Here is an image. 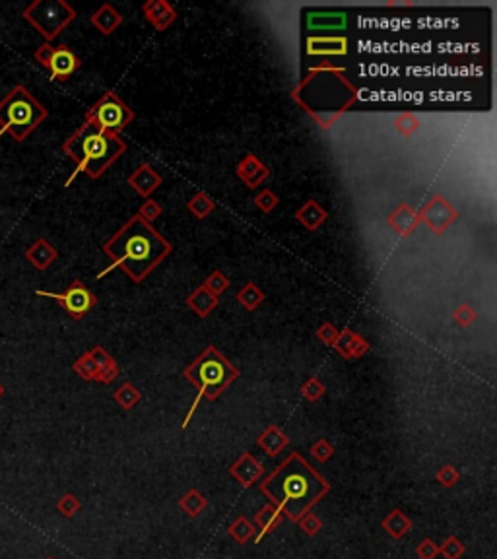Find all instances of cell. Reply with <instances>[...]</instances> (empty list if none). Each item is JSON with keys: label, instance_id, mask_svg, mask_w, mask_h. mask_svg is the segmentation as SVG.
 <instances>
[{"label": "cell", "instance_id": "cell-43", "mask_svg": "<svg viewBox=\"0 0 497 559\" xmlns=\"http://www.w3.org/2000/svg\"><path fill=\"white\" fill-rule=\"evenodd\" d=\"M453 318H455V323H458V325L463 326V328H468V326L478 318V313L472 309L470 305H466V303H463L461 307H456V311L453 313Z\"/></svg>", "mask_w": 497, "mask_h": 559}, {"label": "cell", "instance_id": "cell-20", "mask_svg": "<svg viewBox=\"0 0 497 559\" xmlns=\"http://www.w3.org/2000/svg\"><path fill=\"white\" fill-rule=\"evenodd\" d=\"M26 259L35 270H47L55 260L59 259V250L55 249L45 237H39L26 249Z\"/></svg>", "mask_w": 497, "mask_h": 559}, {"label": "cell", "instance_id": "cell-13", "mask_svg": "<svg viewBox=\"0 0 497 559\" xmlns=\"http://www.w3.org/2000/svg\"><path fill=\"white\" fill-rule=\"evenodd\" d=\"M418 214H420L421 222L435 235L445 234L447 229L458 220V212H456L455 206L441 194L431 196L430 202H425Z\"/></svg>", "mask_w": 497, "mask_h": 559}, {"label": "cell", "instance_id": "cell-15", "mask_svg": "<svg viewBox=\"0 0 497 559\" xmlns=\"http://www.w3.org/2000/svg\"><path fill=\"white\" fill-rule=\"evenodd\" d=\"M229 474L236 478L239 484L243 487H251L257 482H261L264 476V466H262L259 460L254 459V454L251 452H243L239 459L229 466Z\"/></svg>", "mask_w": 497, "mask_h": 559}, {"label": "cell", "instance_id": "cell-35", "mask_svg": "<svg viewBox=\"0 0 497 559\" xmlns=\"http://www.w3.org/2000/svg\"><path fill=\"white\" fill-rule=\"evenodd\" d=\"M80 509H82V503H80V499H78L74 493H64L57 501V511H59L62 517L72 518L76 513H80Z\"/></svg>", "mask_w": 497, "mask_h": 559}, {"label": "cell", "instance_id": "cell-9", "mask_svg": "<svg viewBox=\"0 0 497 559\" xmlns=\"http://www.w3.org/2000/svg\"><path fill=\"white\" fill-rule=\"evenodd\" d=\"M34 57L45 70H49L51 80H57V82L68 80L78 68L82 67L80 57L67 45H57L55 47L51 43H43V45L37 47Z\"/></svg>", "mask_w": 497, "mask_h": 559}, {"label": "cell", "instance_id": "cell-3", "mask_svg": "<svg viewBox=\"0 0 497 559\" xmlns=\"http://www.w3.org/2000/svg\"><path fill=\"white\" fill-rule=\"evenodd\" d=\"M292 97L320 128H330L340 115L352 107L358 92L342 68L327 67L311 68V72L295 88Z\"/></svg>", "mask_w": 497, "mask_h": 559}, {"label": "cell", "instance_id": "cell-14", "mask_svg": "<svg viewBox=\"0 0 497 559\" xmlns=\"http://www.w3.org/2000/svg\"><path fill=\"white\" fill-rule=\"evenodd\" d=\"M236 173L249 189H259L270 177V167L254 154H245L243 158L237 161Z\"/></svg>", "mask_w": 497, "mask_h": 559}, {"label": "cell", "instance_id": "cell-31", "mask_svg": "<svg viewBox=\"0 0 497 559\" xmlns=\"http://www.w3.org/2000/svg\"><path fill=\"white\" fill-rule=\"evenodd\" d=\"M264 297H266L264 292H262L261 288L254 284V282H247V284L237 292V301H239L247 311L259 309L261 303L264 301Z\"/></svg>", "mask_w": 497, "mask_h": 559}, {"label": "cell", "instance_id": "cell-4", "mask_svg": "<svg viewBox=\"0 0 497 559\" xmlns=\"http://www.w3.org/2000/svg\"><path fill=\"white\" fill-rule=\"evenodd\" d=\"M62 151L76 163V171L67 181L68 187L78 173H86L90 179H100L127 151V144L121 140L118 134L105 133L86 121L64 140Z\"/></svg>", "mask_w": 497, "mask_h": 559}, {"label": "cell", "instance_id": "cell-1", "mask_svg": "<svg viewBox=\"0 0 497 559\" xmlns=\"http://www.w3.org/2000/svg\"><path fill=\"white\" fill-rule=\"evenodd\" d=\"M259 490L287 520L297 523L329 495L332 485L299 452H292L262 480Z\"/></svg>", "mask_w": 497, "mask_h": 559}, {"label": "cell", "instance_id": "cell-41", "mask_svg": "<svg viewBox=\"0 0 497 559\" xmlns=\"http://www.w3.org/2000/svg\"><path fill=\"white\" fill-rule=\"evenodd\" d=\"M163 214V208H161L160 202L152 201V198H146V201L142 202V206L138 208V216L142 217L146 224H152V222H156L158 217Z\"/></svg>", "mask_w": 497, "mask_h": 559}, {"label": "cell", "instance_id": "cell-7", "mask_svg": "<svg viewBox=\"0 0 497 559\" xmlns=\"http://www.w3.org/2000/svg\"><path fill=\"white\" fill-rule=\"evenodd\" d=\"M22 16L45 37V43H51L76 20V10L67 0H34Z\"/></svg>", "mask_w": 497, "mask_h": 559}, {"label": "cell", "instance_id": "cell-5", "mask_svg": "<svg viewBox=\"0 0 497 559\" xmlns=\"http://www.w3.org/2000/svg\"><path fill=\"white\" fill-rule=\"evenodd\" d=\"M183 375L196 389V398L183 419V429H186L203 396L208 400H218L229 384L239 379L241 371L233 363H229V359L216 346H208L189 368H185Z\"/></svg>", "mask_w": 497, "mask_h": 559}, {"label": "cell", "instance_id": "cell-45", "mask_svg": "<svg viewBox=\"0 0 497 559\" xmlns=\"http://www.w3.org/2000/svg\"><path fill=\"white\" fill-rule=\"evenodd\" d=\"M416 555L420 559H435L439 555V546L431 538H423L416 548Z\"/></svg>", "mask_w": 497, "mask_h": 559}, {"label": "cell", "instance_id": "cell-17", "mask_svg": "<svg viewBox=\"0 0 497 559\" xmlns=\"http://www.w3.org/2000/svg\"><path fill=\"white\" fill-rule=\"evenodd\" d=\"M332 348L342 356V358L346 359H358V358H363L367 351H369V342L363 338V336H360L358 332H354L352 328H342L340 332H338V338L336 342L332 344Z\"/></svg>", "mask_w": 497, "mask_h": 559}, {"label": "cell", "instance_id": "cell-26", "mask_svg": "<svg viewBox=\"0 0 497 559\" xmlns=\"http://www.w3.org/2000/svg\"><path fill=\"white\" fill-rule=\"evenodd\" d=\"M381 526L393 540H402L412 530V518L406 517L400 509H393L387 517L383 518Z\"/></svg>", "mask_w": 497, "mask_h": 559}, {"label": "cell", "instance_id": "cell-10", "mask_svg": "<svg viewBox=\"0 0 497 559\" xmlns=\"http://www.w3.org/2000/svg\"><path fill=\"white\" fill-rule=\"evenodd\" d=\"M35 295H41V297H49V299L59 301L60 307L67 311L68 315L74 318V321L84 318L86 315L97 305V295H95L92 290H88L82 280H74V282L68 285L62 293L37 290Z\"/></svg>", "mask_w": 497, "mask_h": 559}, {"label": "cell", "instance_id": "cell-42", "mask_svg": "<svg viewBox=\"0 0 497 559\" xmlns=\"http://www.w3.org/2000/svg\"><path fill=\"white\" fill-rule=\"evenodd\" d=\"M297 525L307 536H317L320 532V528H322V520L315 513H307V515H304L297 520Z\"/></svg>", "mask_w": 497, "mask_h": 559}, {"label": "cell", "instance_id": "cell-8", "mask_svg": "<svg viewBox=\"0 0 497 559\" xmlns=\"http://www.w3.org/2000/svg\"><path fill=\"white\" fill-rule=\"evenodd\" d=\"M86 121L105 133L118 134L135 121V111L115 92H105L86 111Z\"/></svg>", "mask_w": 497, "mask_h": 559}, {"label": "cell", "instance_id": "cell-12", "mask_svg": "<svg viewBox=\"0 0 497 559\" xmlns=\"http://www.w3.org/2000/svg\"><path fill=\"white\" fill-rule=\"evenodd\" d=\"M305 32L309 35H342L350 25L346 10H307L304 16Z\"/></svg>", "mask_w": 497, "mask_h": 559}, {"label": "cell", "instance_id": "cell-36", "mask_svg": "<svg viewBox=\"0 0 497 559\" xmlns=\"http://www.w3.org/2000/svg\"><path fill=\"white\" fill-rule=\"evenodd\" d=\"M464 551H466V548L456 536H449V538H445V542L439 546V555H443L445 559H461Z\"/></svg>", "mask_w": 497, "mask_h": 559}, {"label": "cell", "instance_id": "cell-25", "mask_svg": "<svg viewBox=\"0 0 497 559\" xmlns=\"http://www.w3.org/2000/svg\"><path fill=\"white\" fill-rule=\"evenodd\" d=\"M295 217H297V222H299L304 227H307L309 231H315V229H319V227L327 222L329 212L322 208L319 202L311 198V201L305 202L304 206L295 212Z\"/></svg>", "mask_w": 497, "mask_h": 559}, {"label": "cell", "instance_id": "cell-37", "mask_svg": "<svg viewBox=\"0 0 497 559\" xmlns=\"http://www.w3.org/2000/svg\"><path fill=\"white\" fill-rule=\"evenodd\" d=\"M203 285L206 288V290H210L214 295H222V293L226 292L229 288V280L228 276L224 274V272H219V270H214L206 280L203 282Z\"/></svg>", "mask_w": 497, "mask_h": 559}, {"label": "cell", "instance_id": "cell-34", "mask_svg": "<svg viewBox=\"0 0 497 559\" xmlns=\"http://www.w3.org/2000/svg\"><path fill=\"white\" fill-rule=\"evenodd\" d=\"M325 384L320 383L319 377H311V379H307L304 384H301V389H299V393H301V396H304L305 400L309 402H319L322 396H325Z\"/></svg>", "mask_w": 497, "mask_h": 559}, {"label": "cell", "instance_id": "cell-49", "mask_svg": "<svg viewBox=\"0 0 497 559\" xmlns=\"http://www.w3.org/2000/svg\"><path fill=\"white\" fill-rule=\"evenodd\" d=\"M47 559H55V558H47Z\"/></svg>", "mask_w": 497, "mask_h": 559}, {"label": "cell", "instance_id": "cell-2", "mask_svg": "<svg viewBox=\"0 0 497 559\" xmlns=\"http://www.w3.org/2000/svg\"><path fill=\"white\" fill-rule=\"evenodd\" d=\"M103 252L113 264L105 268L100 278L115 268H121L132 282H142L171 252V243L160 231H156L152 224H146L136 214L125 226L118 227L111 239L103 243Z\"/></svg>", "mask_w": 497, "mask_h": 559}, {"label": "cell", "instance_id": "cell-29", "mask_svg": "<svg viewBox=\"0 0 497 559\" xmlns=\"http://www.w3.org/2000/svg\"><path fill=\"white\" fill-rule=\"evenodd\" d=\"M113 400L117 402L121 408L128 412V410H132L138 402L142 400V393H140V389H138L135 383L125 381V383L121 384L117 391L113 393Z\"/></svg>", "mask_w": 497, "mask_h": 559}, {"label": "cell", "instance_id": "cell-18", "mask_svg": "<svg viewBox=\"0 0 497 559\" xmlns=\"http://www.w3.org/2000/svg\"><path fill=\"white\" fill-rule=\"evenodd\" d=\"M142 12L156 32H165L169 25L177 20V10L165 0H148V2H144Z\"/></svg>", "mask_w": 497, "mask_h": 559}, {"label": "cell", "instance_id": "cell-44", "mask_svg": "<svg viewBox=\"0 0 497 559\" xmlns=\"http://www.w3.org/2000/svg\"><path fill=\"white\" fill-rule=\"evenodd\" d=\"M117 377H118V365H117V361L113 359V361H111V363H107L105 368L97 369V375H95V379H93V381H95V383H102V384H109V383H113Z\"/></svg>", "mask_w": 497, "mask_h": 559}, {"label": "cell", "instance_id": "cell-22", "mask_svg": "<svg viewBox=\"0 0 497 559\" xmlns=\"http://www.w3.org/2000/svg\"><path fill=\"white\" fill-rule=\"evenodd\" d=\"M257 445L261 447L262 451L266 452L268 457H278L280 452L286 449L290 445V437L284 433V429L278 426H268L257 437Z\"/></svg>", "mask_w": 497, "mask_h": 559}, {"label": "cell", "instance_id": "cell-6", "mask_svg": "<svg viewBox=\"0 0 497 559\" xmlns=\"http://www.w3.org/2000/svg\"><path fill=\"white\" fill-rule=\"evenodd\" d=\"M47 117V107L35 100L24 83H16L0 100V136L10 134L16 142H24Z\"/></svg>", "mask_w": 497, "mask_h": 559}, {"label": "cell", "instance_id": "cell-19", "mask_svg": "<svg viewBox=\"0 0 497 559\" xmlns=\"http://www.w3.org/2000/svg\"><path fill=\"white\" fill-rule=\"evenodd\" d=\"M387 224L393 227L400 237H410V235L418 229V226L421 224V220L420 214H418L410 204H404V202H402V204H398V206L388 214Z\"/></svg>", "mask_w": 497, "mask_h": 559}, {"label": "cell", "instance_id": "cell-28", "mask_svg": "<svg viewBox=\"0 0 497 559\" xmlns=\"http://www.w3.org/2000/svg\"><path fill=\"white\" fill-rule=\"evenodd\" d=\"M228 534L236 540L237 544H249V542H254V536H257V526L249 520L247 517H243V515H239V517L229 525L228 528Z\"/></svg>", "mask_w": 497, "mask_h": 559}, {"label": "cell", "instance_id": "cell-24", "mask_svg": "<svg viewBox=\"0 0 497 559\" xmlns=\"http://www.w3.org/2000/svg\"><path fill=\"white\" fill-rule=\"evenodd\" d=\"M92 25L103 35H111L118 25L123 24V16L118 14V10L113 4H102L95 10L90 18Z\"/></svg>", "mask_w": 497, "mask_h": 559}, {"label": "cell", "instance_id": "cell-38", "mask_svg": "<svg viewBox=\"0 0 497 559\" xmlns=\"http://www.w3.org/2000/svg\"><path fill=\"white\" fill-rule=\"evenodd\" d=\"M278 204H280L278 194L272 191V189H264V191H261L257 196H254V206L261 210V212H264V214H270V212L276 208Z\"/></svg>", "mask_w": 497, "mask_h": 559}, {"label": "cell", "instance_id": "cell-33", "mask_svg": "<svg viewBox=\"0 0 497 559\" xmlns=\"http://www.w3.org/2000/svg\"><path fill=\"white\" fill-rule=\"evenodd\" d=\"M393 125H395L396 130L402 134V136L410 138L414 133H418V128H420V119L416 117L414 113H400V115L395 119Z\"/></svg>", "mask_w": 497, "mask_h": 559}, {"label": "cell", "instance_id": "cell-39", "mask_svg": "<svg viewBox=\"0 0 497 559\" xmlns=\"http://www.w3.org/2000/svg\"><path fill=\"white\" fill-rule=\"evenodd\" d=\"M435 478H437V482L443 485L445 490H451V487H455V485L461 482V472H458L453 464H443V466L437 470Z\"/></svg>", "mask_w": 497, "mask_h": 559}, {"label": "cell", "instance_id": "cell-27", "mask_svg": "<svg viewBox=\"0 0 497 559\" xmlns=\"http://www.w3.org/2000/svg\"><path fill=\"white\" fill-rule=\"evenodd\" d=\"M179 507H181V511L185 513L186 517L196 518L200 517L204 511L208 509V499H206L198 490H194L193 487V490H189L185 495L179 497Z\"/></svg>", "mask_w": 497, "mask_h": 559}, {"label": "cell", "instance_id": "cell-30", "mask_svg": "<svg viewBox=\"0 0 497 559\" xmlns=\"http://www.w3.org/2000/svg\"><path fill=\"white\" fill-rule=\"evenodd\" d=\"M186 210L193 214L194 217H198V220H204V217H208L216 210V202H214V198H212L208 192H196L191 201L186 202Z\"/></svg>", "mask_w": 497, "mask_h": 559}, {"label": "cell", "instance_id": "cell-48", "mask_svg": "<svg viewBox=\"0 0 497 559\" xmlns=\"http://www.w3.org/2000/svg\"><path fill=\"white\" fill-rule=\"evenodd\" d=\"M4 391H6V389H4V384L0 383V398H2V396H4Z\"/></svg>", "mask_w": 497, "mask_h": 559}, {"label": "cell", "instance_id": "cell-21", "mask_svg": "<svg viewBox=\"0 0 497 559\" xmlns=\"http://www.w3.org/2000/svg\"><path fill=\"white\" fill-rule=\"evenodd\" d=\"M284 523V515L276 509L272 503L264 505L262 509L257 511L254 515V526H257V536H254V544H261L264 536L272 534L280 525Z\"/></svg>", "mask_w": 497, "mask_h": 559}, {"label": "cell", "instance_id": "cell-46", "mask_svg": "<svg viewBox=\"0 0 497 559\" xmlns=\"http://www.w3.org/2000/svg\"><path fill=\"white\" fill-rule=\"evenodd\" d=\"M338 332H340V330H338L336 326L332 325V323H325V325H320L319 328H317V338H319L322 344L332 346V344L336 342Z\"/></svg>", "mask_w": 497, "mask_h": 559}, {"label": "cell", "instance_id": "cell-11", "mask_svg": "<svg viewBox=\"0 0 497 559\" xmlns=\"http://www.w3.org/2000/svg\"><path fill=\"white\" fill-rule=\"evenodd\" d=\"M350 53V39L346 35H307L305 39V55L313 59L325 60L322 65L313 68L332 67L327 60L344 59Z\"/></svg>", "mask_w": 497, "mask_h": 559}, {"label": "cell", "instance_id": "cell-40", "mask_svg": "<svg viewBox=\"0 0 497 559\" xmlns=\"http://www.w3.org/2000/svg\"><path fill=\"white\" fill-rule=\"evenodd\" d=\"M334 447H332V443L327 441L325 437H320V439H317V441L313 443L311 447V457L317 462H329L332 457H334Z\"/></svg>", "mask_w": 497, "mask_h": 559}, {"label": "cell", "instance_id": "cell-16", "mask_svg": "<svg viewBox=\"0 0 497 559\" xmlns=\"http://www.w3.org/2000/svg\"><path fill=\"white\" fill-rule=\"evenodd\" d=\"M127 183L135 189L140 196L144 198H150L154 192L158 191L163 183L161 175L156 171V167L152 163H142L140 167H136L135 171L127 177Z\"/></svg>", "mask_w": 497, "mask_h": 559}, {"label": "cell", "instance_id": "cell-32", "mask_svg": "<svg viewBox=\"0 0 497 559\" xmlns=\"http://www.w3.org/2000/svg\"><path fill=\"white\" fill-rule=\"evenodd\" d=\"M72 369H74V373H76L80 379H84V381H93L95 375H97V365H95V361H93L92 356H90V351L82 353V356L72 363Z\"/></svg>", "mask_w": 497, "mask_h": 559}, {"label": "cell", "instance_id": "cell-47", "mask_svg": "<svg viewBox=\"0 0 497 559\" xmlns=\"http://www.w3.org/2000/svg\"><path fill=\"white\" fill-rule=\"evenodd\" d=\"M90 356H92V359L95 361L97 369L105 368L107 363H111V361H113V358H111L109 353L105 351V348H102V346H93L92 350H90Z\"/></svg>", "mask_w": 497, "mask_h": 559}, {"label": "cell", "instance_id": "cell-23", "mask_svg": "<svg viewBox=\"0 0 497 559\" xmlns=\"http://www.w3.org/2000/svg\"><path fill=\"white\" fill-rule=\"evenodd\" d=\"M186 305L194 311V315L200 318H206L210 315L212 311L216 309L219 305V297L214 295L210 290H206L203 284L198 285L196 290L191 292V295L186 297Z\"/></svg>", "mask_w": 497, "mask_h": 559}]
</instances>
